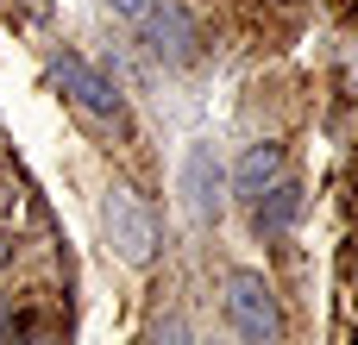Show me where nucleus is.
<instances>
[{"label":"nucleus","mask_w":358,"mask_h":345,"mask_svg":"<svg viewBox=\"0 0 358 345\" xmlns=\"http://www.w3.org/2000/svg\"><path fill=\"white\" fill-rule=\"evenodd\" d=\"M0 264H6V245H0Z\"/></svg>","instance_id":"11"},{"label":"nucleus","mask_w":358,"mask_h":345,"mask_svg":"<svg viewBox=\"0 0 358 345\" xmlns=\"http://www.w3.org/2000/svg\"><path fill=\"white\" fill-rule=\"evenodd\" d=\"M132 25H138L145 50H151L164 69H189V63H195V50H201L195 19H189V6H176V0H151V6H145Z\"/></svg>","instance_id":"4"},{"label":"nucleus","mask_w":358,"mask_h":345,"mask_svg":"<svg viewBox=\"0 0 358 345\" xmlns=\"http://www.w3.org/2000/svg\"><path fill=\"white\" fill-rule=\"evenodd\" d=\"M296 214H302V182L277 176V182H264L258 201H252V233H258V239H283V233L296 226Z\"/></svg>","instance_id":"6"},{"label":"nucleus","mask_w":358,"mask_h":345,"mask_svg":"<svg viewBox=\"0 0 358 345\" xmlns=\"http://www.w3.org/2000/svg\"><path fill=\"white\" fill-rule=\"evenodd\" d=\"M277 176H283V145H277V138H264V145H252V151L239 157V170H233V195L252 207V201H258V189H264V182H277Z\"/></svg>","instance_id":"7"},{"label":"nucleus","mask_w":358,"mask_h":345,"mask_svg":"<svg viewBox=\"0 0 358 345\" xmlns=\"http://www.w3.org/2000/svg\"><path fill=\"white\" fill-rule=\"evenodd\" d=\"M0 327H6V302H0Z\"/></svg>","instance_id":"10"},{"label":"nucleus","mask_w":358,"mask_h":345,"mask_svg":"<svg viewBox=\"0 0 358 345\" xmlns=\"http://www.w3.org/2000/svg\"><path fill=\"white\" fill-rule=\"evenodd\" d=\"M227 327L252 345H271L283 333V308H277V289L258 277V270H233L227 277Z\"/></svg>","instance_id":"3"},{"label":"nucleus","mask_w":358,"mask_h":345,"mask_svg":"<svg viewBox=\"0 0 358 345\" xmlns=\"http://www.w3.org/2000/svg\"><path fill=\"white\" fill-rule=\"evenodd\" d=\"M50 82L63 88V101H69L82 119H94V126H107V132H126V94H120L88 57L57 50V57H50Z\"/></svg>","instance_id":"2"},{"label":"nucleus","mask_w":358,"mask_h":345,"mask_svg":"<svg viewBox=\"0 0 358 345\" xmlns=\"http://www.w3.org/2000/svg\"><path fill=\"white\" fill-rule=\"evenodd\" d=\"M151 339H189L182 321H151Z\"/></svg>","instance_id":"8"},{"label":"nucleus","mask_w":358,"mask_h":345,"mask_svg":"<svg viewBox=\"0 0 358 345\" xmlns=\"http://www.w3.org/2000/svg\"><path fill=\"white\" fill-rule=\"evenodd\" d=\"M101 233H107L113 258H120V264H132V270H145V264L157 258V245H164L157 214H151V207H145V195H138V189H126V182H113V189L101 195Z\"/></svg>","instance_id":"1"},{"label":"nucleus","mask_w":358,"mask_h":345,"mask_svg":"<svg viewBox=\"0 0 358 345\" xmlns=\"http://www.w3.org/2000/svg\"><path fill=\"white\" fill-rule=\"evenodd\" d=\"M182 201L195 220H220L227 214V170L214 157V145H189L182 157Z\"/></svg>","instance_id":"5"},{"label":"nucleus","mask_w":358,"mask_h":345,"mask_svg":"<svg viewBox=\"0 0 358 345\" xmlns=\"http://www.w3.org/2000/svg\"><path fill=\"white\" fill-rule=\"evenodd\" d=\"M145 6H151V0H107V13H120V19H138Z\"/></svg>","instance_id":"9"},{"label":"nucleus","mask_w":358,"mask_h":345,"mask_svg":"<svg viewBox=\"0 0 358 345\" xmlns=\"http://www.w3.org/2000/svg\"><path fill=\"white\" fill-rule=\"evenodd\" d=\"M0 207H6V201H0Z\"/></svg>","instance_id":"12"}]
</instances>
